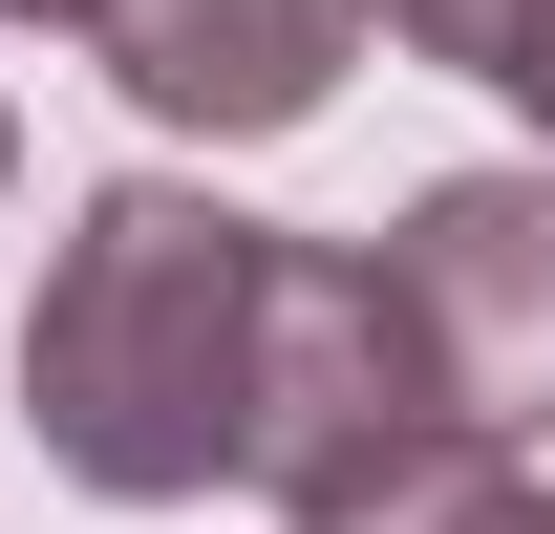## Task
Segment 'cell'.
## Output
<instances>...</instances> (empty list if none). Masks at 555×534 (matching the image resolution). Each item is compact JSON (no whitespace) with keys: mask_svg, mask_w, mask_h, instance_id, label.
Segmentation results:
<instances>
[{"mask_svg":"<svg viewBox=\"0 0 555 534\" xmlns=\"http://www.w3.org/2000/svg\"><path fill=\"white\" fill-rule=\"evenodd\" d=\"M257 278L278 236L193 171H107L65 214V257L22 300V428L65 492L107 513H171V492H235L257 470Z\"/></svg>","mask_w":555,"mask_h":534,"instance_id":"obj_1","label":"cell"},{"mask_svg":"<svg viewBox=\"0 0 555 534\" xmlns=\"http://www.w3.org/2000/svg\"><path fill=\"white\" fill-rule=\"evenodd\" d=\"M427 449H470V428L427 385L385 257H363V236H278V278H257V492L321 534V513H363V492L427 470Z\"/></svg>","mask_w":555,"mask_h":534,"instance_id":"obj_2","label":"cell"},{"mask_svg":"<svg viewBox=\"0 0 555 534\" xmlns=\"http://www.w3.org/2000/svg\"><path fill=\"white\" fill-rule=\"evenodd\" d=\"M385 300H406V342H427L470 449L555 428V171H427L406 236H385Z\"/></svg>","mask_w":555,"mask_h":534,"instance_id":"obj_3","label":"cell"},{"mask_svg":"<svg viewBox=\"0 0 555 534\" xmlns=\"http://www.w3.org/2000/svg\"><path fill=\"white\" fill-rule=\"evenodd\" d=\"M86 43H107V86H129L171 150H278V129L343 107L363 0H107Z\"/></svg>","mask_w":555,"mask_h":534,"instance_id":"obj_4","label":"cell"},{"mask_svg":"<svg viewBox=\"0 0 555 534\" xmlns=\"http://www.w3.org/2000/svg\"><path fill=\"white\" fill-rule=\"evenodd\" d=\"M321 534H555V492L513 449H427V470H385L363 513H321Z\"/></svg>","mask_w":555,"mask_h":534,"instance_id":"obj_5","label":"cell"},{"mask_svg":"<svg viewBox=\"0 0 555 534\" xmlns=\"http://www.w3.org/2000/svg\"><path fill=\"white\" fill-rule=\"evenodd\" d=\"M363 22H385L406 65H449V86H491V65H513V22H534V0H363Z\"/></svg>","mask_w":555,"mask_h":534,"instance_id":"obj_6","label":"cell"},{"mask_svg":"<svg viewBox=\"0 0 555 534\" xmlns=\"http://www.w3.org/2000/svg\"><path fill=\"white\" fill-rule=\"evenodd\" d=\"M491 107H534V129H555V0L513 22V65H491Z\"/></svg>","mask_w":555,"mask_h":534,"instance_id":"obj_7","label":"cell"},{"mask_svg":"<svg viewBox=\"0 0 555 534\" xmlns=\"http://www.w3.org/2000/svg\"><path fill=\"white\" fill-rule=\"evenodd\" d=\"M0 22H107V0H0Z\"/></svg>","mask_w":555,"mask_h":534,"instance_id":"obj_8","label":"cell"},{"mask_svg":"<svg viewBox=\"0 0 555 534\" xmlns=\"http://www.w3.org/2000/svg\"><path fill=\"white\" fill-rule=\"evenodd\" d=\"M0 171H22V107H0Z\"/></svg>","mask_w":555,"mask_h":534,"instance_id":"obj_9","label":"cell"}]
</instances>
